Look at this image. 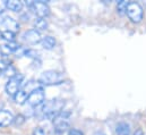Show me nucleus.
<instances>
[{
    "mask_svg": "<svg viewBox=\"0 0 146 135\" xmlns=\"http://www.w3.org/2000/svg\"><path fill=\"white\" fill-rule=\"evenodd\" d=\"M64 106H65V101L60 99H53V100L43 102L41 106H38L40 107L38 115L49 119H53L56 116H58L62 111Z\"/></svg>",
    "mask_w": 146,
    "mask_h": 135,
    "instance_id": "nucleus-1",
    "label": "nucleus"
},
{
    "mask_svg": "<svg viewBox=\"0 0 146 135\" xmlns=\"http://www.w3.org/2000/svg\"><path fill=\"white\" fill-rule=\"evenodd\" d=\"M127 16L133 23H139L144 17V9L141 6V3L136 1H131L127 6Z\"/></svg>",
    "mask_w": 146,
    "mask_h": 135,
    "instance_id": "nucleus-2",
    "label": "nucleus"
},
{
    "mask_svg": "<svg viewBox=\"0 0 146 135\" xmlns=\"http://www.w3.org/2000/svg\"><path fill=\"white\" fill-rule=\"evenodd\" d=\"M26 6L36 15L37 18H45L50 15V7L44 1H26Z\"/></svg>",
    "mask_w": 146,
    "mask_h": 135,
    "instance_id": "nucleus-3",
    "label": "nucleus"
},
{
    "mask_svg": "<svg viewBox=\"0 0 146 135\" xmlns=\"http://www.w3.org/2000/svg\"><path fill=\"white\" fill-rule=\"evenodd\" d=\"M53 127H54V132L58 134L65 133L68 128H69V114L61 111L58 116H56L53 119Z\"/></svg>",
    "mask_w": 146,
    "mask_h": 135,
    "instance_id": "nucleus-4",
    "label": "nucleus"
},
{
    "mask_svg": "<svg viewBox=\"0 0 146 135\" xmlns=\"http://www.w3.org/2000/svg\"><path fill=\"white\" fill-rule=\"evenodd\" d=\"M61 82V75L57 70H45L41 74L38 78V83L43 85H53L59 84Z\"/></svg>",
    "mask_w": 146,
    "mask_h": 135,
    "instance_id": "nucleus-5",
    "label": "nucleus"
},
{
    "mask_svg": "<svg viewBox=\"0 0 146 135\" xmlns=\"http://www.w3.org/2000/svg\"><path fill=\"white\" fill-rule=\"evenodd\" d=\"M24 76L21 74H17L15 77L9 78V81L6 84V92L8 96L14 97L19 90H21V85H22V81H23Z\"/></svg>",
    "mask_w": 146,
    "mask_h": 135,
    "instance_id": "nucleus-6",
    "label": "nucleus"
},
{
    "mask_svg": "<svg viewBox=\"0 0 146 135\" xmlns=\"http://www.w3.org/2000/svg\"><path fill=\"white\" fill-rule=\"evenodd\" d=\"M45 99V94H44V90L43 88H40L35 91L31 92L27 97V103L32 107H38L41 106Z\"/></svg>",
    "mask_w": 146,
    "mask_h": 135,
    "instance_id": "nucleus-7",
    "label": "nucleus"
},
{
    "mask_svg": "<svg viewBox=\"0 0 146 135\" xmlns=\"http://www.w3.org/2000/svg\"><path fill=\"white\" fill-rule=\"evenodd\" d=\"M42 39L43 37H42L41 33L36 30H34V29L29 30L23 34V40L29 44H37L42 41Z\"/></svg>",
    "mask_w": 146,
    "mask_h": 135,
    "instance_id": "nucleus-8",
    "label": "nucleus"
},
{
    "mask_svg": "<svg viewBox=\"0 0 146 135\" xmlns=\"http://www.w3.org/2000/svg\"><path fill=\"white\" fill-rule=\"evenodd\" d=\"M0 24L5 29H7V31H10V32H14V33L18 32V30H19L18 22L16 19H14L13 17H10V16H3L2 19H0Z\"/></svg>",
    "mask_w": 146,
    "mask_h": 135,
    "instance_id": "nucleus-9",
    "label": "nucleus"
},
{
    "mask_svg": "<svg viewBox=\"0 0 146 135\" xmlns=\"http://www.w3.org/2000/svg\"><path fill=\"white\" fill-rule=\"evenodd\" d=\"M19 44L16 42V41H13V42H7L5 44H1L0 45V55L3 56V57H7L9 55H11L13 52H15L16 50L19 49Z\"/></svg>",
    "mask_w": 146,
    "mask_h": 135,
    "instance_id": "nucleus-10",
    "label": "nucleus"
},
{
    "mask_svg": "<svg viewBox=\"0 0 146 135\" xmlns=\"http://www.w3.org/2000/svg\"><path fill=\"white\" fill-rule=\"evenodd\" d=\"M14 122V116L8 110H0V127H7Z\"/></svg>",
    "mask_w": 146,
    "mask_h": 135,
    "instance_id": "nucleus-11",
    "label": "nucleus"
},
{
    "mask_svg": "<svg viewBox=\"0 0 146 135\" xmlns=\"http://www.w3.org/2000/svg\"><path fill=\"white\" fill-rule=\"evenodd\" d=\"M117 135H130V126L125 122H120L115 127Z\"/></svg>",
    "mask_w": 146,
    "mask_h": 135,
    "instance_id": "nucleus-12",
    "label": "nucleus"
},
{
    "mask_svg": "<svg viewBox=\"0 0 146 135\" xmlns=\"http://www.w3.org/2000/svg\"><path fill=\"white\" fill-rule=\"evenodd\" d=\"M24 3L22 1H17V0H9L7 1V9L15 11V13H19L23 9Z\"/></svg>",
    "mask_w": 146,
    "mask_h": 135,
    "instance_id": "nucleus-13",
    "label": "nucleus"
},
{
    "mask_svg": "<svg viewBox=\"0 0 146 135\" xmlns=\"http://www.w3.org/2000/svg\"><path fill=\"white\" fill-rule=\"evenodd\" d=\"M41 88V84L38 83V81H34V80H31V81H29L24 86H23V91H25L27 94H30L31 92H33V91H35L37 89H40Z\"/></svg>",
    "mask_w": 146,
    "mask_h": 135,
    "instance_id": "nucleus-14",
    "label": "nucleus"
},
{
    "mask_svg": "<svg viewBox=\"0 0 146 135\" xmlns=\"http://www.w3.org/2000/svg\"><path fill=\"white\" fill-rule=\"evenodd\" d=\"M41 42H42L43 48H44V49H48V50L53 49V48L56 47V43H57V42H56V39H54L53 36H50V35L44 36Z\"/></svg>",
    "mask_w": 146,
    "mask_h": 135,
    "instance_id": "nucleus-15",
    "label": "nucleus"
},
{
    "mask_svg": "<svg viewBox=\"0 0 146 135\" xmlns=\"http://www.w3.org/2000/svg\"><path fill=\"white\" fill-rule=\"evenodd\" d=\"M27 97H29V94H27L25 91L19 90L13 98H14V101L16 102V103H18V104H24L25 102L27 101Z\"/></svg>",
    "mask_w": 146,
    "mask_h": 135,
    "instance_id": "nucleus-16",
    "label": "nucleus"
},
{
    "mask_svg": "<svg viewBox=\"0 0 146 135\" xmlns=\"http://www.w3.org/2000/svg\"><path fill=\"white\" fill-rule=\"evenodd\" d=\"M34 30L36 31H44L48 29V22L45 21V18H36L34 22Z\"/></svg>",
    "mask_w": 146,
    "mask_h": 135,
    "instance_id": "nucleus-17",
    "label": "nucleus"
},
{
    "mask_svg": "<svg viewBox=\"0 0 146 135\" xmlns=\"http://www.w3.org/2000/svg\"><path fill=\"white\" fill-rule=\"evenodd\" d=\"M128 1H125V0H121V1H118L117 3V13L119 15H125L126 11H127V6H128Z\"/></svg>",
    "mask_w": 146,
    "mask_h": 135,
    "instance_id": "nucleus-18",
    "label": "nucleus"
},
{
    "mask_svg": "<svg viewBox=\"0 0 146 135\" xmlns=\"http://www.w3.org/2000/svg\"><path fill=\"white\" fill-rule=\"evenodd\" d=\"M0 36H1V39H5L7 42H13V41H15V36H16V33H14V32H10V31H7V30H5V31L0 32Z\"/></svg>",
    "mask_w": 146,
    "mask_h": 135,
    "instance_id": "nucleus-19",
    "label": "nucleus"
},
{
    "mask_svg": "<svg viewBox=\"0 0 146 135\" xmlns=\"http://www.w3.org/2000/svg\"><path fill=\"white\" fill-rule=\"evenodd\" d=\"M25 120H26L25 116L22 115V114H18L17 116L14 117V122H13V124H15L16 126H22V125L25 123Z\"/></svg>",
    "mask_w": 146,
    "mask_h": 135,
    "instance_id": "nucleus-20",
    "label": "nucleus"
},
{
    "mask_svg": "<svg viewBox=\"0 0 146 135\" xmlns=\"http://www.w3.org/2000/svg\"><path fill=\"white\" fill-rule=\"evenodd\" d=\"M5 73H6V75L8 76V77H10V78H13V77H15L16 75H17V72H16V69L13 67L11 65L9 66V67L7 68L6 70H5Z\"/></svg>",
    "mask_w": 146,
    "mask_h": 135,
    "instance_id": "nucleus-21",
    "label": "nucleus"
},
{
    "mask_svg": "<svg viewBox=\"0 0 146 135\" xmlns=\"http://www.w3.org/2000/svg\"><path fill=\"white\" fill-rule=\"evenodd\" d=\"M10 66V61L5 60V59H0V72H5L7 68Z\"/></svg>",
    "mask_w": 146,
    "mask_h": 135,
    "instance_id": "nucleus-22",
    "label": "nucleus"
},
{
    "mask_svg": "<svg viewBox=\"0 0 146 135\" xmlns=\"http://www.w3.org/2000/svg\"><path fill=\"white\" fill-rule=\"evenodd\" d=\"M25 55H26L27 57H31V58H37V57H38L37 51H35V50H32V49L26 50V51H25Z\"/></svg>",
    "mask_w": 146,
    "mask_h": 135,
    "instance_id": "nucleus-23",
    "label": "nucleus"
},
{
    "mask_svg": "<svg viewBox=\"0 0 146 135\" xmlns=\"http://www.w3.org/2000/svg\"><path fill=\"white\" fill-rule=\"evenodd\" d=\"M68 135H84V134H83L82 131H79L77 128H70L68 131Z\"/></svg>",
    "mask_w": 146,
    "mask_h": 135,
    "instance_id": "nucleus-24",
    "label": "nucleus"
},
{
    "mask_svg": "<svg viewBox=\"0 0 146 135\" xmlns=\"http://www.w3.org/2000/svg\"><path fill=\"white\" fill-rule=\"evenodd\" d=\"M33 135H45V133L41 127H35L33 131Z\"/></svg>",
    "mask_w": 146,
    "mask_h": 135,
    "instance_id": "nucleus-25",
    "label": "nucleus"
},
{
    "mask_svg": "<svg viewBox=\"0 0 146 135\" xmlns=\"http://www.w3.org/2000/svg\"><path fill=\"white\" fill-rule=\"evenodd\" d=\"M7 9V1H0V14Z\"/></svg>",
    "mask_w": 146,
    "mask_h": 135,
    "instance_id": "nucleus-26",
    "label": "nucleus"
},
{
    "mask_svg": "<svg viewBox=\"0 0 146 135\" xmlns=\"http://www.w3.org/2000/svg\"><path fill=\"white\" fill-rule=\"evenodd\" d=\"M134 135H145V134H144V132H143V130H142V128H137V130H136V132L134 133Z\"/></svg>",
    "mask_w": 146,
    "mask_h": 135,
    "instance_id": "nucleus-27",
    "label": "nucleus"
},
{
    "mask_svg": "<svg viewBox=\"0 0 146 135\" xmlns=\"http://www.w3.org/2000/svg\"><path fill=\"white\" fill-rule=\"evenodd\" d=\"M1 74H2V73H1V72H0V75H1Z\"/></svg>",
    "mask_w": 146,
    "mask_h": 135,
    "instance_id": "nucleus-28",
    "label": "nucleus"
}]
</instances>
